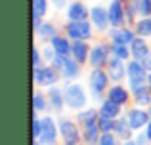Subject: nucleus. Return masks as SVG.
I'll use <instances>...</instances> for the list:
<instances>
[{
    "label": "nucleus",
    "instance_id": "obj_17",
    "mask_svg": "<svg viewBox=\"0 0 151 145\" xmlns=\"http://www.w3.org/2000/svg\"><path fill=\"white\" fill-rule=\"evenodd\" d=\"M128 97H130L128 90H124L122 86H113V88L109 90V94H107V99H111L113 103H117V105L126 103V101H128Z\"/></svg>",
    "mask_w": 151,
    "mask_h": 145
},
{
    "label": "nucleus",
    "instance_id": "obj_32",
    "mask_svg": "<svg viewBox=\"0 0 151 145\" xmlns=\"http://www.w3.org/2000/svg\"><path fill=\"white\" fill-rule=\"evenodd\" d=\"M40 134H42V120L35 116V119H33V138L38 139V138H40Z\"/></svg>",
    "mask_w": 151,
    "mask_h": 145
},
{
    "label": "nucleus",
    "instance_id": "obj_31",
    "mask_svg": "<svg viewBox=\"0 0 151 145\" xmlns=\"http://www.w3.org/2000/svg\"><path fill=\"white\" fill-rule=\"evenodd\" d=\"M48 109V101H46V97L42 96L40 92H37L35 94V111H46Z\"/></svg>",
    "mask_w": 151,
    "mask_h": 145
},
{
    "label": "nucleus",
    "instance_id": "obj_9",
    "mask_svg": "<svg viewBox=\"0 0 151 145\" xmlns=\"http://www.w3.org/2000/svg\"><path fill=\"white\" fill-rule=\"evenodd\" d=\"M126 119H128L132 130H140V128L147 126V124L151 122V120H149V113L144 111V109H132V111L128 113Z\"/></svg>",
    "mask_w": 151,
    "mask_h": 145
},
{
    "label": "nucleus",
    "instance_id": "obj_40",
    "mask_svg": "<svg viewBox=\"0 0 151 145\" xmlns=\"http://www.w3.org/2000/svg\"><path fill=\"white\" fill-rule=\"evenodd\" d=\"M145 134H147V138H149V141H151V122L147 124V132H145Z\"/></svg>",
    "mask_w": 151,
    "mask_h": 145
},
{
    "label": "nucleus",
    "instance_id": "obj_12",
    "mask_svg": "<svg viewBox=\"0 0 151 145\" xmlns=\"http://www.w3.org/2000/svg\"><path fill=\"white\" fill-rule=\"evenodd\" d=\"M130 52H132V57L136 61H144L145 57L149 56L147 42H145L144 38H134V42L130 44Z\"/></svg>",
    "mask_w": 151,
    "mask_h": 145
},
{
    "label": "nucleus",
    "instance_id": "obj_13",
    "mask_svg": "<svg viewBox=\"0 0 151 145\" xmlns=\"http://www.w3.org/2000/svg\"><path fill=\"white\" fill-rule=\"evenodd\" d=\"M71 54H73V57L78 63H84L90 57V48L84 40H75L73 44H71Z\"/></svg>",
    "mask_w": 151,
    "mask_h": 145
},
{
    "label": "nucleus",
    "instance_id": "obj_20",
    "mask_svg": "<svg viewBox=\"0 0 151 145\" xmlns=\"http://www.w3.org/2000/svg\"><path fill=\"white\" fill-rule=\"evenodd\" d=\"M52 48L55 50V54H58V56H67V54L71 52V44H69V40H67L65 36H55V38H52Z\"/></svg>",
    "mask_w": 151,
    "mask_h": 145
},
{
    "label": "nucleus",
    "instance_id": "obj_19",
    "mask_svg": "<svg viewBox=\"0 0 151 145\" xmlns=\"http://www.w3.org/2000/svg\"><path fill=\"white\" fill-rule=\"evenodd\" d=\"M119 113H121V105L113 103L111 99L103 101V105L100 107V116H105V119H115Z\"/></svg>",
    "mask_w": 151,
    "mask_h": 145
},
{
    "label": "nucleus",
    "instance_id": "obj_28",
    "mask_svg": "<svg viewBox=\"0 0 151 145\" xmlns=\"http://www.w3.org/2000/svg\"><path fill=\"white\" fill-rule=\"evenodd\" d=\"M38 33H40V36L44 38V40H46V38H48V40H52V38L58 36V33H55V27L52 25V23H44V25H40Z\"/></svg>",
    "mask_w": 151,
    "mask_h": 145
},
{
    "label": "nucleus",
    "instance_id": "obj_23",
    "mask_svg": "<svg viewBox=\"0 0 151 145\" xmlns=\"http://www.w3.org/2000/svg\"><path fill=\"white\" fill-rule=\"evenodd\" d=\"M78 73H81V63L77 59H67V65L61 71L63 78H75V76H78Z\"/></svg>",
    "mask_w": 151,
    "mask_h": 145
},
{
    "label": "nucleus",
    "instance_id": "obj_2",
    "mask_svg": "<svg viewBox=\"0 0 151 145\" xmlns=\"http://www.w3.org/2000/svg\"><path fill=\"white\" fill-rule=\"evenodd\" d=\"M59 134H61V139L65 145H78L81 141V132H78V126L71 120L63 119L59 120Z\"/></svg>",
    "mask_w": 151,
    "mask_h": 145
},
{
    "label": "nucleus",
    "instance_id": "obj_3",
    "mask_svg": "<svg viewBox=\"0 0 151 145\" xmlns=\"http://www.w3.org/2000/svg\"><path fill=\"white\" fill-rule=\"evenodd\" d=\"M67 34L73 40H86L92 36V25L86 21H71L67 25Z\"/></svg>",
    "mask_w": 151,
    "mask_h": 145
},
{
    "label": "nucleus",
    "instance_id": "obj_25",
    "mask_svg": "<svg viewBox=\"0 0 151 145\" xmlns=\"http://www.w3.org/2000/svg\"><path fill=\"white\" fill-rule=\"evenodd\" d=\"M98 113L100 111H96V109H86V111H81L78 113V120L81 122H84V126H94L96 124V116H98Z\"/></svg>",
    "mask_w": 151,
    "mask_h": 145
},
{
    "label": "nucleus",
    "instance_id": "obj_29",
    "mask_svg": "<svg viewBox=\"0 0 151 145\" xmlns=\"http://www.w3.org/2000/svg\"><path fill=\"white\" fill-rule=\"evenodd\" d=\"M98 128L101 130V134H109V132L115 130V120H113V119H105V116H101V119L98 120Z\"/></svg>",
    "mask_w": 151,
    "mask_h": 145
},
{
    "label": "nucleus",
    "instance_id": "obj_36",
    "mask_svg": "<svg viewBox=\"0 0 151 145\" xmlns=\"http://www.w3.org/2000/svg\"><path fill=\"white\" fill-rule=\"evenodd\" d=\"M136 143H138V145H145V143H149L147 134H140V136H138V139H136Z\"/></svg>",
    "mask_w": 151,
    "mask_h": 145
},
{
    "label": "nucleus",
    "instance_id": "obj_41",
    "mask_svg": "<svg viewBox=\"0 0 151 145\" xmlns=\"http://www.w3.org/2000/svg\"><path fill=\"white\" fill-rule=\"evenodd\" d=\"M122 145H138V143L132 141V139H128V141H122Z\"/></svg>",
    "mask_w": 151,
    "mask_h": 145
},
{
    "label": "nucleus",
    "instance_id": "obj_34",
    "mask_svg": "<svg viewBox=\"0 0 151 145\" xmlns=\"http://www.w3.org/2000/svg\"><path fill=\"white\" fill-rule=\"evenodd\" d=\"M136 103L142 105V107H145V105H151V92H145V94H140V96H136Z\"/></svg>",
    "mask_w": 151,
    "mask_h": 145
},
{
    "label": "nucleus",
    "instance_id": "obj_30",
    "mask_svg": "<svg viewBox=\"0 0 151 145\" xmlns=\"http://www.w3.org/2000/svg\"><path fill=\"white\" fill-rule=\"evenodd\" d=\"M138 15L149 17L151 15V0H138Z\"/></svg>",
    "mask_w": 151,
    "mask_h": 145
},
{
    "label": "nucleus",
    "instance_id": "obj_4",
    "mask_svg": "<svg viewBox=\"0 0 151 145\" xmlns=\"http://www.w3.org/2000/svg\"><path fill=\"white\" fill-rule=\"evenodd\" d=\"M38 139L42 145H55V141H58V126L52 116L42 119V134Z\"/></svg>",
    "mask_w": 151,
    "mask_h": 145
},
{
    "label": "nucleus",
    "instance_id": "obj_24",
    "mask_svg": "<svg viewBox=\"0 0 151 145\" xmlns=\"http://www.w3.org/2000/svg\"><path fill=\"white\" fill-rule=\"evenodd\" d=\"M113 42H119V44H132L134 34L130 33L128 29H117L113 33Z\"/></svg>",
    "mask_w": 151,
    "mask_h": 145
},
{
    "label": "nucleus",
    "instance_id": "obj_15",
    "mask_svg": "<svg viewBox=\"0 0 151 145\" xmlns=\"http://www.w3.org/2000/svg\"><path fill=\"white\" fill-rule=\"evenodd\" d=\"M126 74V67H124V61L122 59H117V57H113V59L109 61V78L111 80H122Z\"/></svg>",
    "mask_w": 151,
    "mask_h": 145
},
{
    "label": "nucleus",
    "instance_id": "obj_39",
    "mask_svg": "<svg viewBox=\"0 0 151 145\" xmlns=\"http://www.w3.org/2000/svg\"><path fill=\"white\" fill-rule=\"evenodd\" d=\"M142 63H144V65H145V69H149V71H151V54H149V56H147V57H145V59H144V61H142Z\"/></svg>",
    "mask_w": 151,
    "mask_h": 145
},
{
    "label": "nucleus",
    "instance_id": "obj_21",
    "mask_svg": "<svg viewBox=\"0 0 151 145\" xmlns=\"http://www.w3.org/2000/svg\"><path fill=\"white\" fill-rule=\"evenodd\" d=\"M100 138H101V130L98 128V124L94 126H86V132H84V141L88 145H98L100 143Z\"/></svg>",
    "mask_w": 151,
    "mask_h": 145
},
{
    "label": "nucleus",
    "instance_id": "obj_22",
    "mask_svg": "<svg viewBox=\"0 0 151 145\" xmlns=\"http://www.w3.org/2000/svg\"><path fill=\"white\" fill-rule=\"evenodd\" d=\"M111 54H113V57L122 59V61H126L130 56H132V52H130L128 46L126 44H119V42H113V44H111Z\"/></svg>",
    "mask_w": 151,
    "mask_h": 145
},
{
    "label": "nucleus",
    "instance_id": "obj_5",
    "mask_svg": "<svg viewBox=\"0 0 151 145\" xmlns=\"http://www.w3.org/2000/svg\"><path fill=\"white\" fill-rule=\"evenodd\" d=\"M59 80L58 69L52 67H35V82L38 86H52Z\"/></svg>",
    "mask_w": 151,
    "mask_h": 145
},
{
    "label": "nucleus",
    "instance_id": "obj_10",
    "mask_svg": "<svg viewBox=\"0 0 151 145\" xmlns=\"http://www.w3.org/2000/svg\"><path fill=\"white\" fill-rule=\"evenodd\" d=\"M90 17H92V25L96 27V29H100V31L107 29V23H109V11L107 10L96 6V8H92V11H90Z\"/></svg>",
    "mask_w": 151,
    "mask_h": 145
},
{
    "label": "nucleus",
    "instance_id": "obj_1",
    "mask_svg": "<svg viewBox=\"0 0 151 145\" xmlns=\"http://www.w3.org/2000/svg\"><path fill=\"white\" fill-rule=\"evenodd\" d=\"M63 96H65L67 107L71 109H82L86 105V94L81 84H69L63 92Z\"/></svg>",
    "mask_w": 151,
    "mask_h": 145
},
{
    "label": "nucleus",
    "instance_id": "obj_35",
    "mask_svg": "<svg viewBox=\"0 0 151 145\" xmlns=\"http://www.w3.org/2000/svg\"><path fill=\"white\" fill-rule=\"evenodd\" d=\"M67 59H69L67 56H55V59H54V67L58 69V71H63V67L67 65Z\"/></svg>",
    "mask_w": 151,
    "mask_h": 145
},
{
    "label": "nucleus",
    "instance_id": "obj_26",
    "mask_svg": "<svg viewBox=\"0 0 151 145\" xmlns=\"http://www.w3.org/2000/svg\"><path fill=\"white\" fill-rule=\"evenodd\" d=\"M136 33L140 36H151V17H144L136 23Z\"/></svg>",
    "mask_w": 151,
    "mask_h": 145
},
{
    "label": "nucleus",
    "instance_id": "obj_38",
    "mask_svg": "<svg viewBox=\"0 0 151 145\" xmlns=\"http://www.w3.org/2000/svg\"><path fill=\"white\" fill-rule=\"evenodd\" d=\"M52 2H54V6L58 8V10H61V8L67 4V0H52Z\"/></svg>",
    "mask_w": 151,
    "mask_h": 145
},
{
    "label": "nucleus",
    "instance_id": "obj_44",
    "mask_svg": "<svg viewBox=\"0 0 151 145\" xmlns=\"http://www.w3.org/2000/svg\"><path fill=\"white\" fill-rule=\"evenodd\" d=\"M149 116H151V107H149Z\"/></svg>",
    "mask_w": 151,
    "mask_h": 145
},
{
    "label": "nucleus",
    "instance_id": "obj_18",
    "mask_svg": "<svg viewBox=\"0 0 151 145\" xmlns=\"http://www.w3.org/2000/svg\"><path fill=\"white\" fill-rule=\"evenodd\" d=\"M48 101H50V105L55 109V111H61L63 103H65V96L61 94L59 88H50L48 90Z\"/></svg>",
    "mask_w": 151,
    "mask_h": 145
},
{
    "label": "nucleus",
    "instance_id": "obj_7",
    "mask_svg": "<svg viewBox=\"0 0 151 145\" xmlns=\"http://www.w3.org/2000/svg\"><path fill=\"white\" fill-rule=\"evenodd\" d=\"M126 74L130 78V84H140V82L147 80V74H145V65L142 61H132L126 67Z\"/></svg>",
    "mask_w": 151,
    "mask_h": 145
},
{
    "label": "nucleus",
    "instance_id": "obj_42",
    "mask_svg": "<svg viewBox=\"0 0 151 145\" xmlns=\"http://www.w3.org/2000/svg\"><path fill=\"white\" fill-rule=\"evenodd\" d=\"M33 145H42V143H40V139H35V141H33Z\"/></svg>",
    "mask_w": 151,
    "mask_h": 145
},
{
    "label": "nucleus",
    "instance_id": "obj_11",
    "mask_svg": "<svg viewBox=\"0 0 151 145\" xmlns=\"http://www.w3.org/2000/svg\"><path fill=\"white\" fill-rule=\"evenodd\" d=\"M88 61L94 69H101L107 63V48L105 46H94L90 50V59Z\"/></svg>",
    "mask_w": 151,
    "mask_h": 145
},
{
    "label": "nucleus",
    "instance_id": "obj_14",
    "mask_svg": "<svg viewBox=\"0 0 151 145\" xmlns=\"http://www.w3.org/2000/svg\"><path fill=\"white\" fill-rule=\"evenodd\" d=\"M71 21H86V17L90 15V11L86 10V6L82 2H73L69 6V11H67Z\"/></svg>",
    "mask_w": 151,
    "mask_h": 145
},
{
    "label": "nucleus",
    "instance_id": "obj_27",
    "mask_svg": "<svg viewBox=\"0 0 151 145\" xmlns=\"http://www.w3.org/2000/svg\"><path fill=\"white\" fill-rule=\"evenodd\" d=\"M48 10V2L46 0H33V17H42Z\"/></svg>",
    "mask_w": 151,
    "mask_h": 145
},
{
    "label": "nucleus",
    "instance_id": "obj_33",
    "mask_svg": "<svg viewBox=\"0 0 151 145\" xmlns=\"http://www.w3.org/2000/svg\"><path fill=\"white\" fill-rule=\"evenodd\" d=\"M98 145H117V139H115L113 132H109V134H101L100 143H98Z\"/></svg>",
    "mask_w": 151,
    "mask_h": 145
},
{
    "label": "nucleus",
    "instance_id": "obj_6",
    "mask_svg": "<svg viewBox=\"0 0 151 145\" xmlns=\"http://www.w3.org/2000/svg\"><path fill=\"white\" fill-rule=\"evenodd\" d=\"M107 82H109V74L103 73L101 69H96V71L90 74V88H92L96 99L101 97V92L107 88Z\"/></svg>",
    "mask_w": 151,
    "mask_h": 145
},
{
    "label": "nucleus",
    "instance_id": "obj_8",
    "mask_svg": "<svg viewBox=\"0 0 151 145\" xmlns=\"http://www.w3.org/2000/svg\"><path fill=\"white\" fill-rule=\"evenodd\" d=\"M107 11H109V23L115 27V29H119V27L124 23V14H126L122 2L121 0H113Z\"/></svg>",
    "mask_w": 151,
    "mask_h": 145
},
{
    "label": "nucleus",
    "instance_id": "obj_16",
    "mask_svg": "<svg viewBox=\"0 0 151 145\" xmlns=\"http://www.w3.org/2000/svg\"><path fill=\"white\" fill-rule=\"evenodd\" d=\"M115 136H119V138L122 139V141H128L130 138H132V126H130L128 119H121L115 122Z\"/></svg>",
    "mask_w": 151,
    "mask_h": 145
},
{
    "label": "nucleus",
    "instance_id": "obj_37",
    "mask_svg": "<svg viewBox=\"0 0 151 145\" xmlns=\"http://www.w3.org/2000/svg\"><path fill=\"white\" fill-rule=\"evenodd\" d=\"M33 63H35V67H38V63H40V54H38L37 48H35V52H33Z\"/></svg>",
    "mask_w": 151,
    "mask_h": 145
},
{
    "label": "nucleus",
    "instance_id": "obj_43",
    "mask_svg": "<svg viewBox=\"0 0 151 145\" xmlns=\"http://www.w3.org/2000/svg\"><path fill=\"white\" fill-rule=\"evenodd\" d=\"M147 84H149V88H151V74H147Z\"/></svg>",
    "mask_w": 151,
    "mask_h": 145
}]
</instances>
